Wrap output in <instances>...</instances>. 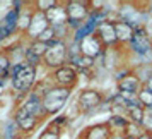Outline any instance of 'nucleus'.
I'll return each mask as SVG.
<instances>
[{
    "instance_id": "nucleus-23",
    "label": "nucleus",
    "mask_w": 152,
    "mask_h": 139,
    "mask_svg": "<svg viewBox=\"0 0 152 139\" xmlns=\"http://www.w3.org/2000/svg\"><path fill=\"white\" fill-rule=\"evenodd\" d=\"M151 14H152V2H151Z\"/></svg>"
},
{
    "instance_id": "nucleus-6",
    "label": "nucleus",
    "mask_w": 152,
    "mask_h": 139,
    "mask_svg": "<svg viewBox=\"0 0 152 139\" xmlns=\"http://www.w3.org/2000/svg\"><path fill=\"white\" fill-rule=\"evenodd\" d=\"M36 122H38V118L33 113H29L24 106H21L19 110L15 112V124L19 125L22 131H31L36 125Z\"/></svg>"
},
{
    "instance_id": "nucleus-10",
    "label": "nucleus",
    "mask_w": 152,
    "mask_h": 139,
    "mask_svg": "<svg viewBox=\"0 0 152 139\" xmlns=\"http://www.w3.org/2000/svg\"><path fill=\"white\" fill-rule=\"evenodd\" d=\"M55 79L60 84L67 86V84H74L75 83V72L70 69V67H60V69L55 72Z\"/></svg>"
},
{
    "instance_id": "nucleus-1",
    "label": "nucleus",
    "mask_w": 152,
    "mask_h": 139,
    "mask_svg": "<svg viewBox=\"0 0 152 139\" xmlns=\"http://www.w3.org/2000/svg\"><path fill=\"white\" fill-rule=\"evenodd\" d=\"M69 93L70 91L67 88H56V89L51 88V91L43 100V105H45L46 113H53V112L60 110L63 106V103H65V100L69 98Z\"/></svg>"
},
{
    "instance_id": "nucleus-9",
    "label": "nucleus",
    "mask_w": 152,
    "mask_h": 139,
    "mask_svg": "<svg viewBox=\"0 0 152 139\" xmlns=\"http://www.w3.org/2000/svg\"><path fill=\"white\" fill-rule=\"evenodd\" d=\"M17 16H19V10L14 9V10H10L2 21H0V28L4 29L7 35H10L15 28H17Z\"/></svg>"
},
{
    "instance_id": "nucleus-16",
    "label": "nucleus",
    "mask_w": 152,
    "mask_h": 139,
    "mask_svg": "<svg viewBox=\"0 0 152 139\" xmlns=\"http://www.w3.org/2000/svg\"><path fill=\"white\" fill-rule=\"evenodd\" d=\"M38 7L41 10H51L53 7H56L55 2H38Z\"/></svg>"
},
{
    "instance_id": "nucleus-2",
    "label": "nucleus",
    "mask_w": 152,
    "mask_h": 139,
    "mask_svg": "<svg viewBox=\"0 0 152 139\" xmlns=\"http://www.w3.org/2000/svg\"><path fill=\"white\" fill-rule=\"evenodd\" d=\"M48 52L45 53V62L51 65V67H60L65 62V57H67V50L60 40H53L51 43H48Z\"/></svg>"
},
{
    "instance_id": "nucleus-18",
    "label": "nucleus",
    "mask_w": 152,
    "mask_h": 139,
    "mask_svg": "<svg viewBox=\"0 0 152 139\" xmlns=\"http://www.w3.org/2000/svg\"><path fill=\"white\" fill-rule=\"evenodd\" d=\"M111 124H115V125H121V127H126V120L121 117H113L111 118Z\"/></svg>"
},
{
    "instance_id": "nucleus-19",
    "label": "nucleus",
    "mask_w": 152,
    "mask_h": 139,
    "mask_svg": "<svg viewBox=\"0 0 152 139\" xmlns=\"http://www.w3.org/2000/svg\"><path fill=\"white\" fill-rule=\"evenodd\" d=\"M9 67V60L5 57H0V70H5Z\"/></svg>"
},
{
    "instance_id": "nucleus-17",
    "label": "nucleus",
    "mask_w": 152,
    "mask_h": 139,
    "mask_svg": "<svg viewBox=\"0 0 152 139\" xmlns=\"http://www.w3.org/2000/svg\"><path fill=\"white\" fill-rule=\"evenodd\" d=\"M39 139H58V132H56V131H51V129H50V131L43 132Z\"/></svg>"
},
{
    "instance_id": "nucleus-20",
    "label": "nucleus",
    "mask_w": 152,
    "mask_h": 139,
    "mask_svg": "<svg viewBox=\"0 0 152 139\" xmlns=\"http://www.w3.org/2000/svg\"><path fill=\"white\" fill-rule=\"evenodd\" d=\"M5 36H9V35H7V33H5V31H4L2 28H0V41H2V40H4Z\"/></svg>"
},
{
    "instance_id": "nucleus-5",
    "label": "nucleus",
    "mask_w": 152,
    "mask_h": 139,
    "mask_svg": "<svg viewBox=\"0 0 152 139\" xmlns=\"http://www.w3.org/2000/svg\"><path fill=\"white\" fill-rule=\"evenodd\" d=\"M132 47L133 50L137 52V53H145L149 47H151V43H149V36L145 33L144 28H137L133 31V36H132Z\"/></svg>"
},
{
    "instance_id": "nucleus-4",
    "label": "nucleus",
    "mask_w": 152,
    "mask_h": 139,
    "mask_svg": "<svg viewBox=\"0 0 152 139\" xmlns=\"http://www.w3.org/2000/svg\"><path fill=\"white\" fill-rule=\"evenodd\" d=\"M86 14H87L86 4H80V2H70L69 5H67L69 24H72V26H79V22L86 17Z\"/></svg>"
},
{
    "instance_id": "nucleus-7",
    "label": "nucleus",
    "mask_w": 152,
    "mask_h": 139,
    "mask_svg": "<svg viewBox=\"0 0 152 139\" xmlns=\"http://www.w3.org/2000/svg\"><path fill=\"white\" fill-rule=\"evenodd\" d=\"M99 103H101V95H99L97 91L87 89L79 96V105L82 106L84 110H91V108H94V106L99 105Z\"/></svg>"
},
{
    "instance_id": "nucleus-22",
    "label": "nucleus",
    "mask_w": 152,
    "mask_h": 139,
    "mask_svg": "<svg viewBox=\"0 0 152 139\" xmlns=\"http://www.w3.org/2000/svg\"><path fill=\"white\" fill-rule=\"evenodd\" d=\"M147 88L152 91V77H149V81H147Z\"/></svg>"
},
{
    "instance_id": "nucleus-21",
    "label": "nucleus",
    "mask_w": 152,
    "mask_h": 139,
    "mask_svg": "<svg viewBox=\"0 0 152 139\" xmlns=\"http://www.w3.org/2000/svg\"><path fill=\"white\" fill-rule=\"evenodd\" d=\"M138 139H152V134H142Z\"/></svg>"
},
{
    "instance_id": "nucleus-8",
    "label": "nucleus",
    "mask_w": 152,
    "mask_h": 139,
    "mask_svg": "<svg viewBox=\"0 0 152 139\" xmlns=\"http://www.w3.org/2000/svg\"><path fill=\"white\" fill-rule=\"evenodd\" d=\"M48 21L53 24V28H62L63 24L69 21L67 9H63V7H53V9H51V12L48 14Z\"/></svg>"
},
{
    "instance_id": "nucleus-13",
    "label": "nucleus",
    "mask_w": 152,
    "mask_h": 139,
    "mask_svg": "<svg viewBox=\"0 0 152 139\" xmlns=\"http://www.w3.org/2000/svg\"><path fill=\"white\" fill-rule=\"evenodd\" d=\"M87 138L89 139H110V134H108L106 125H97V127H94V129H91L87 132Z\"/></svg>"
},
{
    "instance_id": "nucleus-14",
    "label": "nucleus",
    "mask_w": 152,
    "mask_h": 139,
    "mask_svg": "<svg viewBox=\"0 0 152 139\" xmlns=\"http://www.w3.org/2000/svg\"><path fill=\"white\" fill-rule=\"evenodd\" d=\"M138 100H140V105H147V106H152V91L149 88L138 91Z\"/></svg>"
},
{
    "instance_id": "nucleus-15",
    "label": "nucleus",
    "mask_w": 152,
    "mask_h": 139,
    "mask_svg": "<svg viewBox=\"0 0 152 139\" xmlns=\"http://www.w3.org/2000/svg\"><path fill=\"white\" fill-rule=\"evenodd\" d=\"M130 118L133 122L140 124L142 118H144V112H142V106H132L130 108Z\"/></svg>"
},
{
    "instance_id": "nucleus-3",
    "label": "nucleus",
    "mask_w": 152,
    "mask_h": 139,
    "mask_svg": "<svg viewBox=\"0 0 152 139\" xmlns=\"http://www.w3.org/2000/svg\"><path fill=\"white\" fill-rule=\"evenodd\" d=\"M33 81H34V67L26 62V65L14 77V88L17 91H28L31 88Z\"/></svg>"
},
{
    "instance_id": "nucleus-12",
    "label": "nucleus",
    "mask_w": 152,
    "mask_h": 139,
    "mask_svg": "<svg viewBox=\"0 0 152 139\" xmlns=\"http://www.w3.org/2000/svg\"><path fill=\"white\" fill-rule=\"evenodd\" d=\"M137 86H138V81L132 76L123 77L120 81V89H121V93H137Z\"/></svg>"
},
{
    "instance_id": "nucleus-11",
    "label": "nucleus",
    "mask_w": 152,
    "mask_h": 139,
    "mask_svg": "<svg viewBox=\"0 0 152 139\" xmlns=\"http://www.w3.org/2000/svg\"><path fill=\"white\" fill-rule=\"evenodd\" d=\"M115 31H116V40H121V41H125V40H132V36H133V26L132 24H128V22H118V24H115Z\"/></svg>"
}]
</instances>
